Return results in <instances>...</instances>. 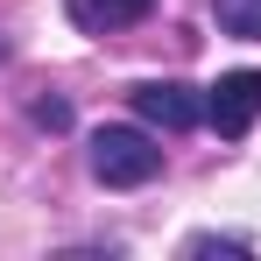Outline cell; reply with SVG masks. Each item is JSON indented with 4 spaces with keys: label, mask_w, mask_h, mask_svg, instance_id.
I'll return each instance as SVG.
<instances>
[{
    "label": "cell",
    "mask_w": 261,
    "mask_h": 261,
    "mask_svg": "<svg viewBox=\"0 0 261 261\" xmlns=\"http://www.w3.org/2000/svg\"><path fill=\"white\" fill-rule=\"evenodd\" d=\"M155 170H163V148L141 127H99L92 134V176L106 191H141Z\"/></svg>",
    "instance_id": "1"
},
{
    "label": "cell",
    "mask_w": 261,
    "mask_h": 261,
    "mask_svg": "<svg viewBox=\"0 0 261 261\" xmlns=\"http://www.w3.org/2000/svg\"><path fill=\"white\" fill-rule=\"evenodd\" d=\"M205 120H212L226 141H240V134L261 120V71H226V78L205 92Z\"/></svg>",
    "instance_id": "2"
},
{
    "label": "cell",
    "mask_w": 261,
    "mask_h": 261,
    "mask_svg": "<svg viewBox=\"0 0 261 261\" xmlns=\"http://www.w3.org/2000/svg\"><path fill=\"white\" fill-rule=\"evenodd\" d=\"M134 113L148 127H163V134H191L205 120V99L191 85H176V78H148V85H134Z\"/></svg>",
    "instance_id": "3"
},
{
    "label": "cell",
    "mask_w": 261,
    "mask_h": 261,
    "mask_svg": "<svg viewBox=\"0 0 261 261\" xmlns=\"http://www.w3.org/2000/svg\"><path fill=\"white\" fill-rule=\"evenodd\" d=\"M71 7V21L85 29V36H113V29H127V21H141L155 0H64Z\"/></svg>",
    "instance_id": "4"
},
{
    "label": "cell",
    "mask_w": 261,
    "mask_h": 261,
    "mask_svg": "<svg viewBox=\"0 0 261 261\" xmlns=\"http://www.w3.org/2000/svg\"><path fill=\"white\" fill-rule=\"evenodd\" d=\"M219 29L226 36H240V43H261V0H212Z\"/></svg>",
    "instance_id": "5"
},
{
    "label": "cell",
    "mask_w": 261,
    "mask_h": 261,
    "mask_svg": "<svg viewBox=\"0 0 261 261\" xmlns=\"http://www.w3.org/2000/svg\"><path fill=\"white\" fill-rule=\"evenodd\" d=\"M36 127H71V106H64V99H36Z\"/></svg>",
    "instance_id": "6"
},
{
    "label": "cell",
    "mask_w": 261,
    "mask_h": 261,
    "mask_svg": "<svg viewBox=\"0 0 261 261\" xmlns=\"http://www.w3.org/2000/svg\"><path fill=\"white\" fill-rule=\"evenodd\" d=\"M191 254H247V240H191Z\"/></svg>",
    "instance_id": "7"
}]
</instances>
